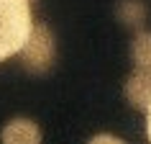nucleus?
Masks as SVG:
<instances>
[{
    "label": "nucleus",
    "instance_id": "nucleus-5",
    "mask_svg": "<svg viewBox=\"0 0 151 144\" xmlns=\"http://www.w3.org/2000/svg\"><path fill=\"white\" fill-rule=\"evenodd\" d=\"M115 13H118V18L128 28L141 31L146 26V21H149V3L146 0H120Z\"/></svg>",
    "mask_w": 151,
    "mask_h": 144
},
{
    "label": "nucleus",
    "instance_id": "nucleus-3",
    "mask_svg": "<svg viewBox=\"0 0 151 144\" xmlns=\"http://www.w3.org/2000/svg\"><path fill=\"white\" fill-rule=\"evenodd\" d=\"M126 100L131 103V108L136 111H149L151 105V70L146 67H136L126 80Z\"/></svg>",
    "mask_w": 151,
    "mask_h": 144
},
{
    "label": "nucleus",
    "instance_id": "nucleus-2",
    "mask_svg": "<svg viewBox=\"0 0 151 144\" xmlns=\"http://www.w3.org/2000/svg\"><path fill=\"white\" fill-rule=\"evenodd\" d=\"M54 54H56V41L54 33L46 23H33L31 36L26 39L23 49H21V62L28 72L33 75H44V72L51 70L54 64Z\"/></svg>",
    "mask_w": 151,
    "mask_h": 144
},
{
    "label": "nucleus",
    "instance_id": "nucleus-1",
    "mask_svg": "<svg viewBox=\"0 0 151 144\" xmlns=\"http://www.w3.org/2000/svg\"><path fill=\"white\" fill-rule=\"evenodd\" d=\"M31 3L33 0H0V62L21 54L31 36Z\"/></svg>",
    "mask_w": 151,
    "mask_h": 144
},
{
    "label": "nucleus",
    "instance_id": "nucleus-6",
    "mask_svg": "<svg viewBox=\"0 0 151 144\" xmlns=\"http://www.w3.org/2000/svg\"><path fill=\"white\" fill-rule=\"evenodd\" d=\"M131 59L136 67L151 70V31H136L131 41Z\"/></svg>",
    "mask_w": 151,
    "mask_h": 144
},
{
    "label": "nucleus",
    "instance_id": "nucleus-8",
    "mask_svg": "<svg viewBox=\"0 0 151 144\" xmlns=\"http://www.w3.org/2000/svg\"><path fill=\"white\" fill-rule=\"evenodd\" d=\"M146 136H149V142H151V105H149V111H146Z\"/></svg>",
    "mask_w": 151,
    "mask_h": 144
},
{
    "label": "nucleus",
    "instance_id": "nucleus-7",
    "mask_svg": "<svg viewBox=\"0 0 151 144\" xmlns=\"http://www.w3.org/2000/svg\"><path fill=\"white\" fill-rule=\"evenodd\" d=\"M90 142H92V144H97V142H113V144H120V139H118V136H110V134H97V136H92Z\"/></svg>",
    "mask_w": 151,
    "mask_h": 144
},
{
    "label": "nucleus",
    "instance_id": "nucleus-4",
    "mask_svg": "<svg viewBox=\"0 0 151 144\" xmlns=\"http://www.w3.org/2000/svg\"><path fill=\"white\" fill-rule=\"evenodd\" d=\"M0 139L5 144H39L41 142V129L31 119H10L3 126Z\"/></svg>",
    "mask_w": 151,
    "mask_h": 144
}]
</instances>
